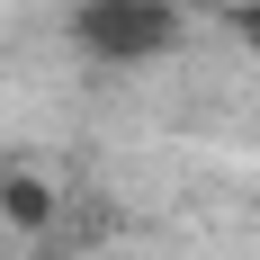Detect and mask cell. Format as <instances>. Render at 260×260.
I'll return each mask as SVG.
<instances>
[{"mask_svg": "<svg viewBox=\"0 0 260 260\" xmlns=\"http://www.w3.org/2000/svg\"><path fill=\"white\" fill-rule=\"evenodd\" d=\"M0 215H9L18 234H45L54 224V188L36 180V171H0Z\"/></svg>", "mask_w": 260, "mask_h": 260, "instance_id": "cell-2", "label": "cell"}, {"mask_svg": "<svg viewBox=\"0 0 260 260\" xmlns=\"http://www.w3.org/2000/svg\"><path fill=\"white\" fill-rule=\"evenodd\" d=\"M171 36H180L171 0H81V18H72V45L90 63H153Z\"/></svg>", "mask_w": 260, "mask_h": 260, "instance_id": "cell-1", "label": "cell"}]
</instances>
